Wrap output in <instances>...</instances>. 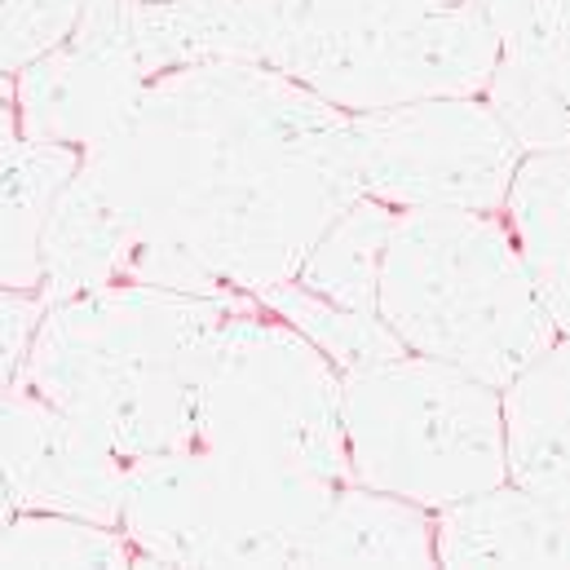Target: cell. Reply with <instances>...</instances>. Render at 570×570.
I'll use <instances>...</instances> for the list:
<instances>
[{
    "mask_svg": "<svg viewBox=\"0 0 570 570\" xmlns=\"http://www.w3.org/2000/svg\"><path fill=\"white\" fill-rule=\"evenodd\" d=\"M129 230L125 284H287L363 195L350 111L257 62L181 67L80 164Z\"/></svg>",
    "mask_w": 570,
    "mask_h": 570,
    "instance_id": "obj_1",
    "label": "cell"
},
{
    "mask_svg": "<svg viewBox=\"0 0 570 570\" xmlns=\"http://www.w3.org/2000/svg\"><path fill=\"white\" fill-rule=\"evenodd\" d=\"M230 296L107 284L53 301L9 385L53 403L125 464L195 446L199 394Z\"/></svg>",
    "mask_w": 570,
    "mask_h": 570,
    "instance_id": "obj_2",
    "label": "cell"
},
{
    "mask_svg": "<svg viewBox=\"0 0 570 570\" xmlns=\"http://www.w3.org/2000/svg\"><path fill=\"white\" fill-rule=\"evenodd\" d=\"M381 318L412 354L495 390L558 341L513 235L491 213L464 208L399 213L381 271Z\"/></svg>",
    "mask_w": 570,
    "mask_h": 570,
    "instance_id": "obj_3",
    "label": "cell"
},
{
    "mask_svg": "<svg viewBox=\"0 0 570 570\" xmlns=\"http://www.w3.org/2000/svg\"><path fill=\"white\" fill-rule=\"evenodd\" d=\"M500 36L478 0H292L275 71L363 116L491 85Z\"/></svg>",
    "mask_w": 570,
    "mask_h": 570,
    "instance_id": "obj_4",
    "label": "cell"
},
{
    "mask_svg": "<svg viewBox=\"0 0 570 570\" xmlns=\"http://www.w3.org/2000/svg\"><path fill=\"white\" fill-rule=\"evenodd\" d=\"M350 473L425 509H446L509 482L504 399L495 385L403 354L341 376Z\"/></svg>",
    "mask_w": 570,
    "mask_h": 570,
    "instance_id": "obj_5",
    "label": "cell"
},
{
    "mask_svg": "<svg viewBox=\"0 0 570 570\" xmlns=\"http://www.w3.org/2000/svg\"><path fill=\"white\" fill-rule=\"evenodd\" d=\"M336 491L181 446L129 464L125 527L150 567H301Z\"/></svg>",
    "mask_w": 570,
    "mask_h": 570,
    "instance_id": "obj_6",
    "label": "cell"
},
{
    "mask_svg": "<svg viewBox=\"0 0 570 570\" xmlns=\"http://www.w3.org/2000/svg\"><path fill=\"white\" fill-rule=\"evenodd\" d=\"M195 446L248 469L341 487L350 446L336 363L292 323L235 309L199 394Z\"/></svg>",
    "mask_w": 570,
    "mask_h": 570,
    "instance_id": "obj_7",
    "label": "cell"
},
{
    "mask_svg": "<svg viewBox=\"0 0 570 570\" xmlns=\"http://www.w3.org/2000/svg\"><path fill=\"white\" fill-rule=\"evenodd\" d=\"M363 195L390 208L495 213L509 199L522 146L473 98H429L350 116Z\"/></svg>",
    "mask_w": 570,
    "mask_h": 570,
    "instance_id": "obj_8",
    "label": "cell"
},
{
    "mask_svg": "<svg viewBox=\"0 0 570 570\" xmlns=\"http://www.w3.org/2000/svg\"><path fill=\"white\" fill-rule=\"evenodd\" d=\"M146 85L134 0H89L76 31L18 71V134L94 150L134 116Z\"/></svg>",
    "mask_w": 570,
    "mask_h": 570,
    "instance_id": "obj_9",
    "label": "cell"
},
{
    "mask_svg": "<svg viewBox=\"0 0 570 570\" xmlns=\"http://www.w3.org/2000/svg\"><path fill=\"white\" fill-rule=\"evenodd\" d=\"M129 464L53 403L9 385L4 399V500L9 513H71L125 522Z\"/></svg>",
    "mask_w": 570,
    "mask_h": 570,
    "instance_id": "obj_10",
    "label": "cell"
},
{
    "mask_svg": "<svg viewBox=\"0 0 570 570\" xmlns=\"http://www.w3.org/2000/svg\"><path fill=\"white\" fill-rule=\"evenodd\" d=\"M433 549L442 567H570V518L504 482L446 504Z\"/></svg>",
    "mask_w": 570,
    "mask_h": 570,
    "instance_id": "obj_11",
    "label": "cell"
},
{
    "mask_svg": "<svg viewBox=\"0 0 570 570\" xmlns=\"http://www.w3.org/2000/svg\"><path fill=\"white\" fill-rule=\"evenodd\" d=\"M509 478L570 518V336L504 385Z\"/></svg>",
    "mask_w": 570,
    "mask_h": 570,
    "instance_id": "obj_12",
    "label": "cell"
},
{
    "mask_svg": "<svg viewBox=\"0 0 570 570\" xmlns=\"http://www.w3.org/2000/svg\"><path fill=\"white\" fill-rule=\"evenodd\" d=\"M433 522L425 504L390 491L350 487L336 491L318 518L301 567H433Z\"/></svg>",
    "mask_w": 570,
    "mask_h": 570,
    "instance_id": "obj_13",
    "label": "cell"
},
{
    "mask_svg": "<svg viewBox=\"0 0 570 570\" xmlns=\"http://www.w3.org/2000/svg\"><path fill=\"white\" fill-rule=\"evenodd\" d=\"M504 208L553 327L570 336V150L522 155Z\"/></svg>",
    "mask_w": 570,
    "mask_h": 570,
    "instance_id": "obj_14",
    "label": "cell"
},
{
    "mask_svg": "<svg viewBox=\"0 0 570 570\" xmlns=\"http://www.w3.org/2000/svg\"><path fill=\"white\" fill-rule=\"evenodd\" d=\"M85 150L58 142L4 138V287H40V244L58 195L80 173Z\"/></svg>",
    "mask_w": 570,
    "mask_h": 570,
    "instance_id": "obj_15",
    "label": "cell"
},
{
    "mask_svg": "<svg viewBox=\"0 0 570 570\" xmlns=\"http://www.w3.org/2000/svg\"><path fill=\"white\" fill-rule=\"evenodd\" d=\"M399 213L385 199L358 195L305 253L296 284L332 305L381 314V271Z\"/></svg>",
    "mask_w": 570,
    "mask_h": 570,
    "instance_id": "obj_16",
    "label": "cell"
},
{
    "mask_svg": "<svg viewBox=\"0 0 570 570\" xmlns=\"http://www.w3.org/2000/svg\"><path fill=\"white\" fill-rule=\"evenodd\" d=\"M262 301L292 323L301 336H309L332 363L336 372H363V367H376V363H390V358H403L412 354L399 332L381 318V314H367V309H345V305H332L314 292L287 279V284H275L262 292Z\"/></svg>",
    "mask_w": 570,
    "mask_h": 570,
    "instance_id": "obj_17",
    "label": "cell"
},
{
    "mask_svg": "<svg viewBox=\"0 0 570 570\" xmlns=\"http://www.w3.org/2000/svg\"><path fill=\"white\" fill-rule=\"evenodd\" d=\"M0 562L22 567H129V544L102 527L71 513H13L4 531Z\"/></svg>",
    "mask_w": 570,
    "mask_h": 570,
    "instance_id": "obj_18",
    "label": "cell"
},
{
    "mask_svg": "<svg viewBox=\"0 0 570 570\" xmlns=\"http://www.w3.org/2000/svg\"><path fill=\"white\" fill-rule=\"evenodd\" d=\"M89 0H4V71H27L36 58L58 49Z\"/></svg>",
    "mask_w": 570,
    "mask_h": 570,
    "instance_id": "obj_19",
    "label": "cell"
},
{
    "mask_svg": "<svg viewBox=\"0 0 570 570\" xmlns=\"http://www.w3.org/2000/svg\"><path fill=\"white\" fill-rule=\"evenodd\" d=\"M504 53H549L570 45V0H478Z\"/></svg>",
    "mask_w": 570,
    "mask_h": 570,
    "instance_id": "obj_20",
    "label": "cell"
},
{
    "mask_svg": "<svg viewBox=\"0 0 570 570\" xmlns=\"http://www.w3.org/2000/svg\"><path fill=\"white\" fill-rule=\"evenodd\" d=\"M45 314H49V301L36 296L31 287H9L4 292V381H13L22 372L27 350L40 332Z\"/></svg>",
    "mask_w": 570,
    "mask_h": 570,
    "instance_id": "obj_21",
    "label": "cell"
}]
</instances>
